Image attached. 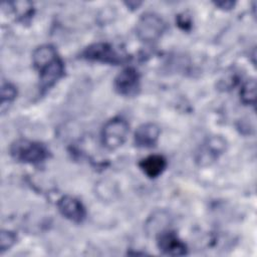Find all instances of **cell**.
<instances>
[{
  "label": "cell",
  "mask_w": 257,
  "mask_h": 257,
  "mask_svg": "<svg viewBox=\"0 0 257 257\" xmlns=\"http://www.w3.org/2000/svg\"><path fill=\"white\" fill-rule=\"evenodd\" d=\"M140 168L149 178L159 177L167 167L166 159L161 155H151L143 159L140 164Z\"/></svg>",
  "instance_id": "obj_11"
},
{
  "label": "cell",
  "mask_w": 257,
  "mask_h": 257,
  "mask_svg": "<svg viewBox=\"0 0 257 257\" xmlns=\"http://www.w3.org/2000/svg\"><path fill=\"white\" fill-rule=\"evenodd\" d=\"M166 30V23L162 17L155 13H145L138 20L136 34L138 38L146 43L157 41Z\"/></svg>",
  "instance_id": "obj_4"
},
{
  "label": "cell",
  "mask_w": 257,
  "mask_h": 257,
  "mask_svg": "<svg viewBox=\"0 0 257 257\" xmlns=\"http://www.w3.org/2000/svg\"><path fill=\"white\" fill-rule=\"evenodd\" d=\"M114 89L123 96H134L140 89V74L134 67H126L121 70L113 81Z\"/></svg>",
  "instance_id": "obj_8"
},
{
  "label": "cell",
  "mask_w": 257,
  "mask_h": 257,
  "mask_svg": "<svg viewBox=\"0 0 257 257\" xmlns=\"http://www.w3.org/2000/svg\"><path fill=\"white\" fill-rule=\"evenodd\" d=\"M227 142L221 136H212L208 138L196 152V162L200 166H209L225 153Z\"/></svg>",
  "instance_id": "obj_6"
},
{
  "label": "cell",
  "mask_w": 257,
  "mask_h": 257,
  "mask_svg": "<svg viewBox=\"0 0 257 257\" xmlns=\"http://www.w3.org/2000/svg\"><path fill=\"white\" fill-rule=\"evenodd\" d=\"M48 150L40 143L20 139L10 147V154L18 162L37 165L48 158Z\"/></svg>",
  "instance_id": "obj_2"
},
{
  "label": "cell",
  "mask_w": 257,
  "mask_h": 257,
  "mask_svg": "<svg viewBox=\"0 0 257 257\" xmlns=\"http://www.w3.org/2000/svg\"><path fill=\"white\" fill-rule=\"evenodd\" d=\"M240 97L243 103L253 104L256 98V81L255 79H248L241 87Z\"/></svg>",
  "instance_id": "obj_13"
},
{
  "label": "cell",
  "mask_w": 257,
  "mask_h": 257,
  "mask_svg": "<svg viewBox=\"0 0 257 257\" xmlns=\"http://www.w3.org/2000/svg\"><path fill=\"white\" fill-rule=\"evenodd\" d=\"M0 241H1L0 248H1V252L3 253L4 251L8 250L14 245L16 241V235L10 231H2Z\"/></svg>",
  "instance_id": "obj_14"
},
{
  "label": "cell",
  "mask_w": 257,
  "mask_h": 257,
  "mask_svg": "<svg viewBox=\"0 0 257 257\" xmlns=\"http://www.w3.org/2000/svg\"><path fill=\"white\" fill-rule=\"evenodd\" d=\"M57 208L63 217L74 223H81L86 217V211L82 203L71 196L61 197L57 202Z\"/></svg>",
  "instance_id": "obj_9"
},
{
  "label": "cell",
  "mask_w": 257,
  "mask_h": 257,
  "mask_svg": "<svg viewBox=\"0 0 257 257\" xmlns=\"http://www.w3.org/2000/svg\"><path fill=\"white\" fill-rule=\"evenodd\" d=\"M128 134V123L121 117L107 120L101 130V142L108 150H115L123 145Z\"/></svg>",
  "instance_id": "obj_5"
},
{
  "label": "cell",
  "mask_w": 257,
  "mask_h": 257,
  "mask_svg": "<svg viewBox=\"0 0 257 257\" xmlns=\"http://www.w3.org/2000/svg\"><path fill=\"white\" fill-rule=\"evenodd\" d=\"M32 61L39 73V87L42 92L52 87L64 74V64L52 45L37 47L33 51Z\"/></svg>",
  "instance_id": "obj_1"
},
{
  "label": "cell",
  "mask_w": 257,
  "mask_h": 257,
  "mask_svg": "<svg viewBox=\"0 0 257 257\" xmlns=\"http://www.w3.org/2000/svg\"><path fill=\"white\" fill-rule=\"evenodd\" d=\"M17 95L16 87L10 82H2L1 86V111L4 112L6 107L15 99Z\"/></svg>",
  "instance_id": "obj_12"
},
{
  "label": "cell",
  "mask_w": 257,
  "mask_h": 257,
  "mask_svg": "<svg viewBox=\"0 0 257 257\" xmlns=\"http://www.w3.org/2000/svg\"><path fill=\"white\" fill-rule=\"evenodd\" d=\"M160 127L153 122L140 125L135 132V144L139 148H152L156 146L160 137Z\"/></svg>",
  "instance_id": "obj_10"
},
{
  "label": "cell",
  "mask_w": 257,
  "mask_h": 257,
  "mask_svg": "<svg viewBox=\"0 0 257 257\" xmlns=\"http://www.w3.org/2000/svg\"><path fill=\"white\" fill-rule=\"evenodd\" d=\"M215 5L222 9H231L234 7L235 3L232 1H221V2H216Z\"/></svg>",
  "instance_id": "obj_15"
},
{
  "label": "cell",
  "mask_w": 257,
  "mask_h": 257,
  "mask_svg": "<svg viewBox=\"0 0 257 257\" xmlns=\"http://www.w3.org/2000/svg\"><path fill=\"white\" fill-rule=\"evenodd\" d=\"M80 57L90 61H97L114 65L124 62L127 58L124 53L119 52L111 44L106 42H97L87 46L81 52Z\"/></svg>",
  "instance_id": "obj_3"
},
{
  "label": "cell",
  "mask_w": 257,
  "mask_h": 257,
  "mask_svg": "<svg viewBox=\"0 0 257 257\" xmlns=\"http://www.w3.org/2000/svg\"><path fill=\"white\" fill-rule=\"evenodd\" d=\"M157 245L163 254L170 256H183L188 252L187 245L174 231L169 229L163 230L157 234Z\"/></svg>",
  "instance_id": "obj_7"
}]
</instances>
